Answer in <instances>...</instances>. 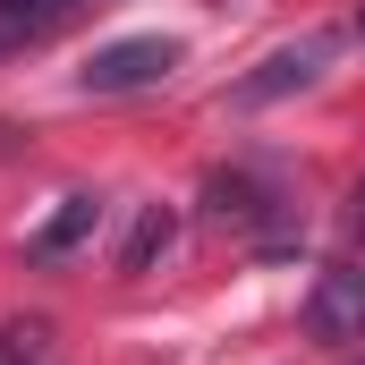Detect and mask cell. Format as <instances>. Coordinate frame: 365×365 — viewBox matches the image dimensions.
Listing matches in <instances>:
<instances>
[{"label":"cell","mask_w":365,"mask_h":365,"mask_svg":"<svg viewBox=\"0 0 365 365\" xmlns=\"http://www.w3.org/2000/svg\"><path fill=\"white\" fill-rule=\"evenodd\" d=\"M179 68V43L170 34H128V43H102L86 68H77V86L86 93H145V86H162Z\"/></svg>","instance_id":"1"},{"label":"cell","mask_w":365,"mask_h":365,"mask_svg":"<svg viewBox=\"0 0 365 365\" xmlns=\"http://www.w3.org/2000/svg\"><path fill=\"white\" fill-rule=\"evenodd\" d=\"M306 331L323 349H357L365 340V264H323L306 289Z\"/></svg>","instance_id":"2"},{"label":"cell","mask_w":365,"mask_h":365,"mask_svg":"<svg viewBox=\"0 0 365 365\" xmlns=\"http://www.w3.org/2000/svg\"><path fill=\"white\" fill-rule=\"evenodd\" d=\"M331 51H340L331 34H306V43H289V51H272V60H264V68H255V77L238 86V102H272V93H289V86H314Z\"/></svg>","instance_id":"3"},{"label":"cell","mask_w":365,"mask_h":365,"mask_svg":"<svg viewBox=\"0 0 365 365\" xmlns=\"http://www.w3.org/2000/svg\"><path fill=\"white\" fill-rule=\"evenodd\" d=\"M68 17H86V0H0V51H26V43H51Z\"/></svg>","instance_id":"4"},{"label":"cell","mask_w":365,"mask_h":365,"mask_svg":"<svg viewBox=\"0 0 365 365\" xmlns=\"http://www.w3.org/2000/svg\"><path fill=\"white\" fill-rule=\"evenodd\" d=\"M93 221H102V204H93V195H68V212H60V221H43V230H34L26 247H34V255L51 264V255H68V247H86V238H93Z\"/></svg>","instance_id":"5"},{"label":"cell","mask_w":365,"mask_h":365,"mask_svg":"<svg viewBox=\"0 0 365 365\" xmlns=\"http://www.w3.org/2000/svg\"><path fill=\"white\" fill-rule=\"evenodd\" d=\"M162 247H170V212H162V204H145V212H136V238H128V255H119V272H145Z\"/></svg>","instance_id":"6"},{"label":"cell","mask_w":365,"mask_h":365,"mask_svg":"<svg viewBox=\"0 0 365 365\" xmlns=\"http://www.w3.org/2000/svg\"><path fill=\"white\" fill-rule=\"evenodd\" d=\"M349 230H357V238H365V179L349 187Z\"/></svg>","instance_id":"7"},{"label":"cell","mask_w":365,"mask_h":365,"mask_svg":"<svg viewBox=\"0 0 365 365\" xmlns=\"http://www.w3.org/2000/svg\"><path fill=\"white\" fill-rule=\"evenodd\" d=\"M357 43H365V9H357Z\"/></svg>","instance_id":"8"}]
</instances>
